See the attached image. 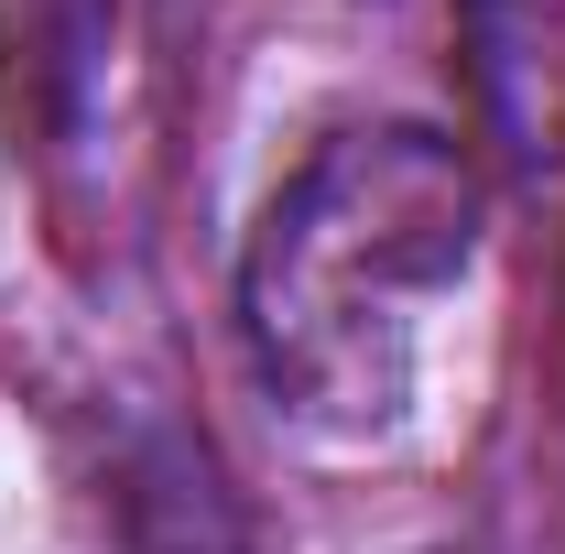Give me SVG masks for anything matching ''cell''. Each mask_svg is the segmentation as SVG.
Listing matches in <instances>:
<instances>
[{
  "label": "cell",
  "mask_w": 565,
  "mask_h": 554,
  "mask_svg": "<svg viewBox=\"0 0 565 554\" xmlns=\"http://www.w3.org/2000/svg\"><path fill=\"white\" fill-rule=\"evenodd\" d=\"M479 251V163L424 120L327 131L239 251L250 370L327 435H392L414 414L424 327Z\"/></svg>",
  "instance_id": "6da1fadb"
},
{
  "label": "cell",
  "mask_w": 565,
  "mask_h": 554,
  "mask_svg": "<svg viewBox=\"0 0 565 554\" xmlns=\"http://www.w3.org/2000/svg\"><path fill=\"white\" fill-rule=\"evenodd\" d=\"M468 11V87L511 174L565 163V0H457Z\"/></svg>",
  "instance_id": "7a4b0ae2"
},
{
  "label": "cell",
  "mask_w": 565,
  "mask_h": 554,
  "mask_svg": "<svg viewBox=\"0 0 565 554\" xmlns=\"http://www.w3.org/2000/svg\"><path fill=\"white\" fill-rule=\"evenodd\" d=\"M109 554H239L228 489H217L207 446L174 424H131L109 446Z\"/></svg>",
  "instance_id": "3957f363"
}]
</instances>
